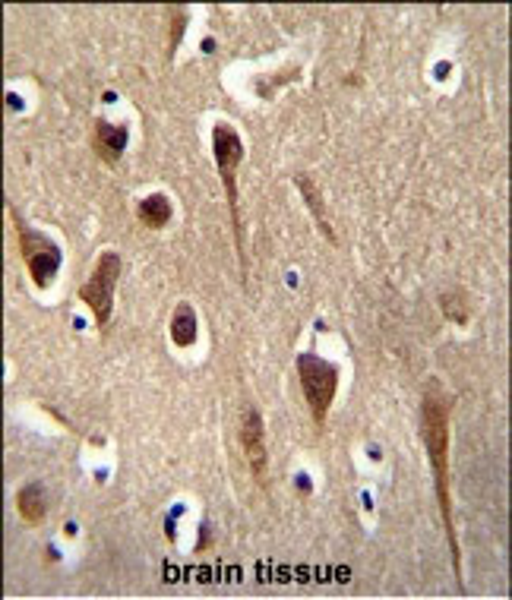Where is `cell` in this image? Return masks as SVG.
I'll return each instance as SVG.
<instances>
[{
  "label": "cell",
  "mask_w": 512,
  "mask_h": 600,
  "mask_svg": "<svg viewBox=\"0 0 512 600\" xmlns=\"http://www.w3.org/2000/svg\"><path fill=\"white\" fill-rule=\"evenodd\" d=\"M212 155H215V165H219L225 199L231 209V231H234V247H238V259H241V272L247 275V250H244L241 212H238V168L244 162V139L231 124H225V120L212 127Z\"/></svg>",
  "instance_id": "obj_2"
},
{
  "label": "cell",
  "mask_w": 512,
  "mask_h": 600,
  "mask_svg": "<svg viewBox=\"0 0 512 600\" xmlns=\"http://www.w3.org/2000/svg\"><path fill=\"white\" fill-rule=\"evenodd\" d=\"M121 275H124V256L117 250H105L102 256L95 259V269L89 275V282L80 288V300L92 310L95 326L102 332L111 326L114 291H117V282H121Z\"/></svg>",
  "instance_id": "obj_5"
},
{
  "label": "cell",
  "mask_w": 512,
  "mask_h": 600,
  "mask_svg": "<svg viewBox=\"0 0 512 600\" xmlns=\"http://www.w3.org/2000/svg\"><path fill=\"white\" fill-rule=\"evenodd\" d=\"M298 79H301V67L294 64V67H285V70H275V76H269V79H256L253 89H256V95H260V98H272L279 86L298 83Z\"/></svg>",
  "instance_id": "obj_13"
},
{
  "label": "cell",
  "mask_w": 512,
  "mask_h": 600,
  "mask_svg": "<svg viewBox=\"0 0 512 600\" xmlns=\"http://www.w3.org/2000/svg\"><path fill=\"white\" fill-rule=\"evenodd\" d=\"M238 439H241V449L247 458V468L250 474L266 484V471H269V452H266V430H263V414L256 411L253 405L244 408L241 414V427H238Z\"/></svg>",
  "instance_id": "obj_6"
},
{
  "label": "cell",
  "mask_w": 512,
  "mask_h": 600,
  "mask_svg": "<svg viewBox=\"0 0 512 600\" xmlns=\"http://www.w3.org/2000/svg\"><path fill=\"white\" fill-rule=\"evenodd\" d=\"M10 222L16 228V240H19V253H23V263L29 269V278L38 291H48L54 285L57 272L64 266V253L54 240L42 231L29 228L23 218H19L16 206H10Z\"/></svg>",
  "instance_id": "obj_3"
},
{
  "label": "cell",
  "mask_w": 512,
  "mask_h": 600,
  "mask_svg": "<svg viewBox=\"0 0 512 600\" xmlns=\"http://www.w3.org/2000/svg\"><path fill=\"white\" fill-rule=\"evenodd\" d=\"M171 215H174V206H171V199L165 193H149V196L140 199V203H136V218H140V222L146 228H152V231L165 228L171 222Z\"/></svg>",
  "instance_id": "obj_11"
},
{
  "label": "cell",
  "mask_w": 512,
  "mask_h": 600,
  "mask_svg": "<svg viewBox=\"0 0 512 600\" xmlns=\"http://www.w3.org/2000/svg\"><path fill=\"white\" fill-rule=\"evenodd\" d=\"M130 143V127L127 124H111V120H95L92 127V149L98 155V162L117 165L121 155Z\"/></svg>",
  "instance_id": "obj_7"
},
{
  "label": "cell",
  "mask_w": 512,
  "mask_h": 600,
  "mask_svg": "<svg viewBox=\"0 0 512 600\" xmlns=\"http://www.w3.org/2000/svg\"><path fill=\"white\" fill-rule=\"evenodd\" d=\"M294 187L301 190V196H304V206L310 209V215H313V222H317L320 234L329 240V244H336L339 237H336V231H332V225H329L326 203H323V193H320V187H317V180L307 177V174H294Z\"/></svg>",
  "instance_id": "obj_9"
},
{
  "label": "cell",
  "mask_w": 512,
  "mask_h": 600,
  "mask_svg": "<svg viewBox=\"0 0 512 600\" xmlns=\"http://www.w3.org/2000/svg\"><path fill=\"white\" fill-rule=\"evenodd\" d=\"M298 379H301V392H304V402L313 414V424L323 427L326 424V414L332 408L339 395V367L332 364V360L313 354V351H304L298 354Z\"/></svg>",
  "instance_id": "obj_4"
},
{
  "label": "cell",
  "mask_w": 512,
  "mask_h": 600,
  "mask_svg": "<svg viewBox=\"0 0 512 600\" xmlns=\"http://www.w3.org/2000/svg\"><path fill=\"white\" fill-rule=\"evenodd\" d=\"M51 509V499L42 480H32V484H23L16 493V512L26 525H42L45 515Z\"/></svg>",
  "instance_id": "obj_8"
},
{
  "label": "cell",
  "mask_w": 512,
  "mask_h": 600,
  "mask_svg": "<svg viewBox=\"0 0 512 600\" xmlns=\"http://www.w3.org/2000/svg\"><path fill=\"white\" fill-rule=\"evenodd\" d=\"M168 332H171V345L174 348H193L196 345V338H200V319H196L193 304H187V300H184V304L174 307Z\"/></svg>",
  "instance_id": "obj_10"
},
{
  "label": "cell",
  "mask_w": 512,
  "mask_h": 600,
  "mask_svg": "<svg viewBox=\"0 0 512 600\" xmlns=\"http://www.w3.org/2000/svg\"><path fill=\"white\" fill-rule=\"evenodd\" d=\"M440 310L446 313L449 323H456V326H465V323H468V307H465L462 294H443V297H440Z\"/></svg>",
  "instance_id": "obj_14"
},
{
  "label": "cell",
  "mask_w": 512,
  "mask_h": 600,
  "mask_svg": "<svg viewBox=\"0 0 512 600\" xmlns=\"http://www.w3.org/2000/svg\"><path fill=\"white\" fill-rule=\"evenodd\" d=\"M456 408V398L446 395L440 383H427L421 398V439L427 449V462L433 471V490H437V503L443 515V531L449 540L452 553V572L462 591V550L456 534V518H452V496H449V414Z\"/></svg>",
  "instance_id": "obj_1"
},
{
  "label": "cell",
  "mask_w": 512,
  "mask_h": 600,
  "mask_svg": "<svg viewBox=\"0 0 512 600\" xmlns=\"http://www.w3.org/2000/svg\"><path fill=\"white\" fill-rule=\"evenodd\" d=\"M165 16H168V57L174 60L177 48H181L184 35H187V26H190V10L187 7H165Z\"/></svg>",
  "instance_id": "obj_12"
}]
</instances>
